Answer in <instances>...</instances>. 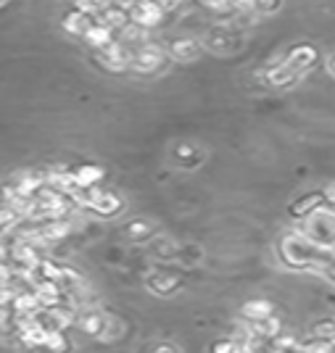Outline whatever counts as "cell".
<instances>
[{
	"label": "cell",
	"instance_id": "8",
	"mask_svg": "<svg viewBox=\"0 0 335 353\" xmlns=\"http://www.w3.org/2000/svg\"><path fill=\"white\" fill-rule=\"evenodd\" d=\"M262 79L269 85V88H277V90H288L293 85H298V79H301V74L293 72L291 66H285L283 61H277L272 66H267L262 69Z\"/></svg>",
	"mask_w": 335,
	"mask_h": 353
},
{
	"label": "cell",
	"instance_id": "25",
	"mask_svg": "<svg viewBox=\"0 0 335 353\" xmlns=\"http://www.w3.org/2000/svg\"><path fill=\"white\" fill-rule=\"evenodd\" d=\"M201 6H206L209 11H217V14L233 11V0H201Z\"/></svg>",
	"mask_w": 335,
	"mask_h": 353
},
{
	"label": "cell",
	"instance_id": "20",
	"mask_svg": "<svg viewBox=\"0 0 335 353\" xmlns=\"http://www.w3.org/2000/svg\"><path fill=\"white\" fill-rule=\"evenodd\" d=\"M111 3H114V0H77V8L90 16H98L101 11H106Z\"/></svg>",
	"mask_w": 335,
	"mask_h": 353
},
{
	"label": "cell",
	"instance_id": "12",
	"mask_svg": "<svg viewBox=\"0 0 335 353\" xmlns=\"http://www.w3.org/2000/svg\"><path fill=\"white\" fill-rule=\"evenodd\" d=\"M122 206H124V201L119 198L117 192L98 190V195H95V201H93V206L90 208H93L98 216H114V214L122 211Z\"/></svg>",
	"mask_w": 335,
	"mask_h": 353
},
{
	"label": "cell",
	"instance_id": "29",
	"mask_svg": "<svg viewBox=\"0 0 335 353\" xmlns=\"http://www.w3.org/2000/svg\"><path fill=\"white\" fill-rule=\"evenodd\" d=\"M322 274H325L330 282H335V256H330L327 264H322Z\"/></svg>",
	"mask_w": 335,
	"mask_h": 353
},
{
	"label": "cell",
	"instance_id": "19",
	"mask_svg": "<svg viewBox=\"0 0 335 353\" xmlns=\"http://www.w3.org/2000/svg\"><path fill=\"white\" fill-rule=\"evenodd\" d=\"M269 314H272V309L264 301H253V303H248L246 309H243V316H246L248 322H259V319L269 316Z\"/></svg>",
	"mask_w": 335,
	"mask_h": 353
},
{
	"label": "cell",
	"instance_id": "3",
	"mask_svg": "<svg viewBox=\"0 0 335 353\" xmlns=\"http://www.w3.org/2000/svg\"><path fill=\"white\" fill-rule=\"evenodd\" d=\"M166 63V48L159 43H143L132 50V63L130 69L137 74H153L159 72L161 66Z\"/></svg>",
	"mask_w": 335,
	"mask_h": 353
},
{
	"label": "cell",
	"instance_id": "9",
	"mask_svg": "<svg viewBox=\"0 0 335 353\" xmlns=\"http://www.w3.org/2000/svg\"><path fill=\"white\" fill-rule=\"evenodd\" d=\"M201 50H204L201 40H195V37H175L166 48V56H172L175 61H182V63H190V61H195L201 56Z\"/></svg>",
	"mask_w": 335,
	"mask_h": 353
},
{
	"label": "cell",
	"instance_id": "14",
	"mask_svg": "<svg viewBox=\"0 0 335 353\" xmlns=\"http://www.w3.org/2000/svg\"><path fill=\"white\" fill-rule=\"evenodd\" d=\"M325 206V192H306L304 198H298L296 203H291V216H298V219H304L309 216L312 211H317V208Z\"/></svg>",
	"mask_w": 335,
	"mask_h": 353
},
{
	"label": "cell",
	"instance_id": "23",
	"mask_svg": "<svg viewBox=\"0 0 335 353\" xmlns=\"http://www.w3.org/2000/svg\"><path fill=\"white\" fill-rule=\"evenodd\" d=\"M280 8H283V0H256L253 14H256V16H269V14H277Z\"/></svg>",
	"mask_w": 335,
	"mask_h": 353
},
{
	"label": "cell",
	"instance_id": "1",
	"mask_svg": "<svg viewBox=\"0 0 335 353\" xmlns=\"http://www.w3.org/2000/svg\"><path fill=\"white\" fill-rule=\"evenodd\" d=\"M280 256L293 269H317V266L322 269V264H327L333 253L317 248L301 232H291V235H285L280 240Z\"/></svg>",
	"mask_w": 335,
	"mask_h": 353
},
{
	"label": "cell",
	"instance_id": "17",
	"mask_svg": "<svg viewBox=\"0 0 335 353\" xmlns=\"http://www.w3.org/2000/svg\"><path fill=\"white\" fill-rule=\"evenodd\" d=\"M148 285H151L156 293L166 295V293H172L177 285H180V280H177L175 274H164V272H156V274H151V277H148Z\"/></svg>",
	"mask_w": 335,
	"mask_h": 353
},
{
	"label": "cell",
	"instance_id": "31",
	"mask_svg": "<svg viewBox=\"0 0 335 353\" xmlns=\"http://www.w3.org/2000/svg\"><path fill=\"white\" fill-rule=\"evenodd\" d=\"M153 353H177V351H175V348H169V345H159Z\"/></svg>",
	"mask_w": 335,
	"mask_h": 353
},
{
	"label": "cell",
	"instance_id": "15",
	"mask_svg": "<svg viewBox=\"0 0 335 353\" xmlns=\"http://www.w3.org/2000/svg\"><path fill=\"white\" fill-rule=\"evenodd\" d=\"M72 176H74V185H77V188H95V185L103 179V169L101 166H93V163H85V166L74 169Z\"/></svg>",
	"mask_w": 335,
	"mask_h": 353
},
{
	"label": "cell",
	"instance_id": "2",
	"mask_svg": "<svg viewBox=\"0 0 335 353\" xmlns=\"http://www.w3.org/2000/svg\"><path fill=\"white\" fill-rule=\"evenodd\" d=\"M298 232L309 237L317 248L330 250L335 245V211L327 203L317 211H312L309 216H304V224Z\"/></svg>",
	"mask_w": 335,
	"mask_h": 353
},
{
	"label": "cell",
	"instance_id": "33",
	"mask_svg": "<svg viewBox=\"0 0 335 353\" xmlns=\"http://www.w3.org/2000/svg\"><path fill=\"white\" fill-rule=\"evenodd\" d=\"M8 3H11V0H0V8H6V6H8Z\"/></svg>",
	"mask_w": 335,
	"mask_h": 353
},
{
	"label": "cell",
	"instance_id": "16",
	"mask_svg": "<svg viewBox=\"0 0 335 353\" xmlns=\"http://www.w3.org/2000/svg\"><path fill=\"white\" fill-rule=\"evenodd\" d=\"M175 161L180 163V166H185V169L198 166V163L204 161V150L190 145V143H180V145H175Z\"/></svg>",
	"mask_w": 335,
	"mask_h": 353
},
{
	"label": "cell",
	"instance_id": "11",
	"mask_svg": "<svg viewBox=\"0 0 335 353\" xmlns=\"http://www.w3.org/2000/svg\"><path fill=\"white\" fill-rule=\"evenodd\" d=\"M101 24H106L108 30L114 32H122L127 24H130V11H127V6H119V3H111L106 11H101V14L95 16Z\"/></svg>",
	"mask_w": 335,
	"mask_h": 353
},
{
	"label": "cell",
	"instance_id": "28",
	"mask_svg": "<svg viewBox=\"0 0 335 353\" xmlns=\"http://www.w3.org/2000/svg\"><path fill=\"white\" fill-rule=\"evenodd\" d=\"M182 3H185V0H159V6L164 8V14H175V11H180Z\"/></svg>",
	"mask_w": 335,
	"mask_h": 353
},
{
	"label": "cell",
	"instance_id": "18",
	"mask_svg": "<svg viewBox=\"0 0 335 353\" xmlns=\"http://www.w3.org/2000/svg\"><path fill=\"white\" fill-rule=\"evenodd\" d=\"M106 319H103L101 314H85L82 319H79V327L88 332V335H103L106 332Z\"/></svg>",
	"mask_w": 335,
	"mask_h": 353
},
{
	"label": "cell",
	"instance_id": "24",
	"mask_svg": "<svg viewBox=\"0 0 335 353\" xmlns=\"http://www.w3.org/2000/svg\"><path fill=\"white\" fill-rule=\"evenodd\" d=\"M314 335H317L320 340L335 338V319H322V322L314 327Z\"/></svg>",
	"mask_w": 335,
	"mask_h": 353
},
{
	"label": "cell",
	"instance_id": "13",
	"mask_svg": "<svg viewBox=\"0 0 335 353\" xmlns=\"http://www.w3.org/2000/svg\"><path fill=\"white\" fill-rule=\"evenodd\" d=\"M82 40H85V43H88L93 50H103L106 45H111L114 40H117V37H114V30H108L106 24H101V21L95 19V21H93V27H90V30L82 34Z\"/></svg>",
	"mask_w": 335,
	"mask_h": 353
},
{
	"label": "cell",
	"instance_id": "30",
	"mask_svg": "<svg viewBox=\"0 0 335 353\" xmlns=\"http://www.w3.org/2000/svg\"><path fill=\"white\" fill-rule=\"evenodd\" d=\"M325 203H327V206H335V182L325 190Z\"/></svg>",
	"mask_w": 335,
	"mask_h": 353
},
{
	"label": "cell",
	"instance_id": "26",
	"mask_svg": "<svg viewBox=\"0 0 335 353\" xmlns=\"http://www.w3.org/2000/svg\"><path fill=\"white\" fill-rule=\"evenodd\" d=\"M243 348L238 340H222V343H217L214 348H211V353H238Z\"/></svg>",
	"mask_w": 335,
	"mask_h": 353
},
{
	"label": "cell",
	"instance_id": "6",
	"mask_svg": "<svg viewBox=\"0 0 335 353\" xmlns=\"http://www.w3.org/2000/svg\"><path fill=\"white\" fill-rule=\"evenodd\" d=\"M130 24L140 27V30H153L164 21V8L159 6V0H137L130 8Z\"/></svg>",
	"mask_w": 335,
	"mask_h": 353
},
{
	"label": "cell",
	"instance_id": "4",
	"mask_svg": "<svg viewBox=\"0 0 335 353\" xmlns=\"http://www.w3.org/2000/svg\"><path fill=\"white\" fill-rule=\"evenodd\" d=\"M95 59H98V63H101L106 72L122 74L130 69L132 48H127V45L119 43V40H114L111 45H106L103 50H95Z\"/></svg>",
	"mask_w": 335,
	"mask_h": 353
},
{
	"label": "cell",
	"instance_id": "32",
	"mask_svg": "<svg viewBox=\"0 0 335 353\" xmlns=\"http://www.w3.org/2000/svg\"><path fill=\"white\" fill-rule=\"evenodd\" d=\"M330 74H333V77H335V56H333V59H330Z\"/></svg>",
	"mask_w": 335,
	"mask_h": 353
},
{
	"label": "cell",
	"instance_id": "22",
	"mask_svg": "<svg viewBox=\"0 0 335 353\" xmlns=\"http://www.w3.org/2000/svg\"><path fill=\"white\" fill-rule=\"evenodd\" d=\"M151 232H153V230H151V224H148V221H132L130 227H127V235H130L135 243H143V240H148V237H151Z\"/></svg>",
	"mask_w": 335,
	"mask_h": 353
},
{
	"label": "cell",
	"instance_id": "5",
	"mask_svg": "<svg viewBox=\"0 0 335 353\" xmlns=\"http://www.w3.org/2000/svg\"><path fill=\"white\" fill-rule=\"evenodd\" d=\"M201 45L204 50H214V53H235L243 45V37L233 27H211L204 34Z\"/></svg>",
	"mask_w": 335,
	"mask_h": 353
},
{
	"label": "cell",
	"instance_id": "10",
	"mask_svg": "<svg viewBox=\"0 0 335 353\" xmlns=\"http://www.w3.org/2000/svg\"><path fill=\"white\" fill-rule=\"evenodd\" d=\"M93 21H95V16L85 14V11H79V8H72L69 14L61 19V27H64V32H66V34L82 37V34L93 27Z\"/></svg>",
	"mask_w": 335,
	"mask_h": 353
},
{
	"label": "cell",
	"instance_id": "7",
	"mask_svg": "<svg viewBox=\"0 0 335 353\" xmlns=\"http://www.w3.org/2000/svg\"><path fill=\"white\" fill-rule=\"evenodd\" d=\"M317 61H320V50H317L314 45H312V43H298V45H293L291 50L285 53L283 63H285V66H291L293 72L304 74V72H309V69H312Z\"/></svg>",
	"mask_w": 335,
	"mask_h": 353
},
{
	"label": "cell",
	"instance_id": "34",
	"mask_svg": "<svg viewBox=\"0 0 335 353\" xmlns=\"http://www.w3.org/2000/svg\"><path fill=\"white\" fill-rule=\"evenodd\" d=\"M330 253H333V256H335V245H333V248H330Z\"/></svg>",
	"mask_w": 335,
	"mask_h": 353
},
{
	"label": "cell",
	"instance_id": "21",
	"mask_svg": "<svg viewBox=\"0 0 335 353\" xmlns=\"http://www.w3.org/2000/svg\"><path fill=\"white\" fill-rule=\"evenodd\" d=\"M16 221H19V214H16L14 208H0V240L11 232V227H14Z\"/></svg>",
	"mask_w": 335,
	"mask_h": 353
},
{
	"label": "cell",
	"instance_id": "27",
	"mask_svg": "<svg viewBox=\"0 0 335 353\" xmlns=\"http://www.w3.org/2000/svg\"><path fill=\"white\" fill-rule=\"evenodd\" d=\"M256 8V0H233V11L238 14H253Z\"/></svg>",
	"mask_w": 335,
	"mask_h": 353
}]
</instances>
